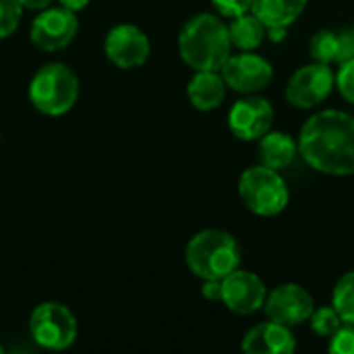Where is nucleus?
Returning a JSON list of instances; mask_svg holds the SVG:
<instances>
[{"mask_svg": "<svg viewBox=\"0 0 354 354\" xmlns=\"http://www.w3.org/2000/svg\"><path fill=\"white\" fill-rule=\"evenodd\" d=\"M299 153L317 172L354 174V116L340 110L313 114L301 129Z\"/></svg>", "mask_w": 354, "mask_h": 354, "instance_id": "1", "label": "nucleus"}, {"mask_svg": "<svg viewBox=\"0 0 354 354\" xmlns=\"http://www.w3.org/2000/svg\"><path fill=\"white\" fill-rule=\"evenodd\" d=\"M178 50L183 60L195 71H222L232 56L228 25L216 15H197L185 23L178 35Z\"/></svg>", "mask_w": 354, "mask_h": 354, "instance_id": "2", "label": "nucleus"}, {"mask_svg": "<svg viewBox=\"0 0 354 354\" xmlns=\"http://www.w3.org/2000/svg\"><path fill=\"white\" fill-rule=\"evenodd\" d=\"M189 270L201 280H224L241 263V249L232 234L224 230H201L197 232L185 251Z\"/></svg>", "mask_w": 354, "mask_h": 354, "instance_id": "3", "label": "nucleus"}, {"mask_svg": "<svg viewBox=\"0 0 354 354\" xmlns=\"http://www.w3.org/2000/svg\"><path fill=\"white\" fill-rule=\"evenodd\" d=\"M79 79L71 66L62 62L44 64L29 81V100L37 112L46 116H62L79 100Z\"/></svg>", "mask_w": 354, "mask_h": 354, "instance_id": "4", "label": "nucleus"}, {"mask_svg": "<svg viewBox=\"0 0 354 354\" xmlns=\"http://www.w3.org/2000/svg\"><path fill=\"white\" fill-rule=\"evenodd\" d=\"M239 195L247 209L257 216L272 218L286 209L288 205V187L278 170L270 166H251L243 172L239 180Z\"/></svg>", "mask_w": 354, "mask_h": 354, "instance_id": "5", "label": "nucleus"}, {"mask_svg": "<svg viewBox=\"0 0 354 354\" xmlns=\"http://www.w3.org/2000/svg\"><path fill=\"white\" fill-rule=\"evenodd\" d=\"M31 338L46 351H64L77 340V319L62 303H41L29 317Z\"/></svg>", "mask_w": 354, "mask_h": 354, "instance_id": "6", "label": "nucleus"}, {"mask_svg": "<svg viewBox=\"0 0 354 354\" xmlns=\"http://www.w3.org/2000/svg\"><path fill=\"white\" fill-rule=\"evenodd\" d=\"M79 31L77 12L64 6H48L39 10V15L31 23V44L44 52H58L64 50Z\"/></svg>", "mask_w": 354, "mask_h": 354, "instance_id": "7", "label": "nucleus"}, {"mask_svg": "<svg viewBox=\"0 0 354 354\" xmlns=\"http://www.w3.org/2000/svg\"><path fill=\"white\" fill-rule=\"evenodd\" d=\"M334 85H336V75L330 68V64L313 60V64L301 66L290 77V81L286 85V100L295 108L309 110V108H315L322 102H326L334 89Z\"/></svg>", "mask_w": 354, "mask_h": 354, "instance_id": "8", "label": "nucleus"}, {"mask_svg": "<svg viewBox=\"0 0 354 354\" xmlns=\"http://www.w3.org/2000/svg\"><path fill=\"white\" fill-rule=\"evenodd\" d=\"M104 52L118 68H135L149 58L151 46L145 31H141L137 25L120 23L106 33Z\"/></svg>", "mask_w": 354, "mask_h": 354, "instance_id": "9", "label": "nucleus"}, {"mask_svg": "<svg viewBox=\"0 0 354 354\" xmlns=\"http://www.w3.org/2000/svg\"><path fill=\"white\" fill-rule=\"evenodd\" d=\"M274 122V108L272 104L255 93H247V97L234 102L228 112V127L234 137L243 141L261 139Z\"/></svg>", "mask_w": 354, "mask_h": 354, "instance_id": "10", "label": "nucleus"}, {"mask_svg": "<svg viewBox=\"0 0 354 354\" xmlns=\"http://www.w3.org/2000/svg\"><path fill=\"white\" fill-rule=\"evenodd\" d=\"M263 311L272 322L290 328L307 322L315 311V303L307 288L299 284H282L266 297Z\"/></svg>", "mask_w": 354, "mask_h": 354, "instance_id": "11", "label": "nucleus"}, {"mask_svg": "<svg viewBox=\"0 0 354 354\" xmlns=\"http://www.w3.org/2000/svg\"><path fill=\"white\" fill-rule=\"evenodd\" d=\"M222 77L226 85L239 93H257L274 77V66L253 52H241L230 56L222 66Z\"/></svg>", "mask_w": 354, "mask_h": 354, "instance_id": "12", "label": "nucleus"}, {"mask_svg": "<svg viewBox=\"0 0 354 354\" xmlns=\"http://www.w3.org/2000/svg\"><path fill=\"white\" fill-rule=\"evenodd\" d=\"M224 297L222 303L236 315H251L259 311L266 303V284L251 272L234 270L222 280Z\"/></svg>", "mask_w": 354, "mask_h": 354, "instance_id": "13", "label": "nucleus"}, {"mask_svg": "<svg viewBox=\"0 0 354 354\" xmlns=\"http://www.w3.org/2000/svg\"><path fill=\"white\" fill-rule=\"evenodd\" d=\"M243 351L247 354H290L297 351V340L288 326L263 322L247 332Z\"/></svg>", "mask_w": 354, "mask_h": 354, "instance_id": "14", "label": "nucleus"}, {"mask_svg": "<svg viewBox=\"0 0 354 354\" xmlns=\"http://www.w3.org/2000/svg\"><path fill=\"white\" fill-rule=\"evenodd\" d=\"M309 54L315 62L344 64L354 58V33L353 31L322 29L311 37Z\"/></svg>", "mask_w": 354, "mask_h": 354, "instance_id": "15", "label": "nucleus"}, {"mask_svg": "<svg viewBox=\"0 0 354 354\" xmlns=\"http://www.w3.org/2000/svg\"><path fill=\"white\" fill-rule=\"evenodd\" d=\"M226 87L228 85L218 71H197L187 85V95L197 110L209 112L224 102Z\"/></svg>", "mask_w": 354, "mask_h": 354, "instance_id": "16", "label": "nucleus"}, {"mask_svg": "<svg viewBox=\"0 0 354 354\" xmlns=\"http://www.w3.org/2000/svg\"><path fill=\"white\" fill-rule=\"evenodd\" d=\"M309 0H253L251 12L266 25L272 27H290L301 12L305 10Z\"/></svg>", "mask_w": 354, "mask_h": 354, "instance_id": "17", "label": "nucleus"}, {"mask_svg": "<svg viewBox=\"0 0 354 354\" xmlns=\"http://www.w3.org/2000/svg\"><path fill=\"white\" fill-rule=\"evenodd\" d=\"M299 153V143L282 131H268L259 141V160L263 166L282 170L295 162Z\"/></svg>", "mask_w": 354, "mask_h": 354, "instance_id": "18", "label": "nucleus"}, {"mask_svg": "<svg viewBox=\"0 0 354 354\" xmlns=\"http://www.w3.org/2000/svg\"><path fill=\"white\" fill-rule=\"evenodd\" d=\"M230 31V39H232V48H239L243 52H251L255 48L261 46V41L268 35L266 25L249 10L245 15H239L232 19V23L228 25Z\"/></svg>", "mask_w": 354, "mask_h": 354, "instance_id": "19", "label": "nucleus"}, {"mask_svg": "<svg viewBox=\"0 0 354 354\" xmlns=\"http://www.w3.org/2000/svg\"><path fill=\"white\" fill-rule=\"evenodd\" d=\"M332 305L344 324L354 326V272L344 274L332 295Z\"/></svg>", "mask_w": 354, "mask_h": 354, "instance_id": "20", "label": "nucleus"}, {"mask_svg": "<svg viewBox=\"0 0 354 354\" xmlns=\"http://www.w3.org/2000/svg\"><path fill=\"white\" fill-rule=\"evenodd\" d=\"M311 322V330L317 334V336H324V338H332L340 328H342V317L338 315V311L334 307H322V309H315L313 315L309 317Z\"/></svg>", "mask_w": 354, "mask_h": 354, "instance_id": "21", "label": "nucleus"}, {"mask_svg": "<svg viewBox=\"0 0 354 354\" xmlns=\"http://www.w3.org/2000/svg\"><path fill=\"white\" fill-rule=\"evenodd\" d=\"M23 10L19 0H0V39H6L19 27Z\"/></svg>", "mask_w": 354, "mask_h": 354, "instance_id": "22", "label": "nucleus"}, {"mask_svg": "<svg viewBox=\"0 0 354 354\" xmlns=\"http://www.w3.org/2000/svg\"><path fill=\"white\" fill-rule=\"evenodd\" d=\"M336 85H338V91L342 93V97L354 104V58L340 64V71L336 75Z\"/></svg>", "mask_w": 354, "mask_h": 354, "instance_id": "23", "label": "nucleus"}, {"mask_svg": "<svg viewBox=\"0 0 354 354\" xmlns=\"http://www.w3.org/2000/svg\"><path fill=\"white\" fill-rule=\"evenodd\" d=\"M330 351L336 354H354V326H342L330 338Z\"/></svg>", "mask_w": 354, "mask_h": 354, "instance_id": "24", "label": "nucleus"}, {"mask_svg": "<svg viewBox=\"0 0 354 354\" xmlns=\"http://www.w3.org/2000/svg\"><path fill=\"white\" fill-rule=\"evenodd\" d=\"M212 2L224 17H230V19L249 12L253 6V0H212Z\"/></svg>", "mask_w": 354, "mask_h": 354, "instance_id": "25", "label": "nucleus"}, {"mask_svg": "<svg viewBox=\"0 0 354 354\" xmlns=\"http://www.w3.org/2000/svg\"><path fill=\"white\" fill-rule=\"evenodd\" d=\"M201 295H203L207 301H222V297H224L222 280H203Z\"/></svg>", "mask_w": 354, "mask_h": 354, "instance_id": "26", "label": "nucleus"}, {"mask_svg": "<svg viewBox=\"0 0 354 354\" xmlns=\"http://www.w3.org/2000/svg\"><path fill=\"white\" fill-rule=\"evenodd\" d=\"M56 2H58L60 6L73 10V12H81V10L87 8V4H89L91 0H56Z\"/></svg>", "mask_w": 354, "mask_h": 354, "instance_id": "27", "label": "nucleus"}, {"mask_svg": "<svg viewBox=\"0 0 354 354\" xmlns=\"http://www.w3.org/2000/svg\"><path fill=\"white\" fill-rule=\"evenodd\" d=\"M21 4H23V8H29V10H44V8H48V6H52V2L54 0H19Z\"/></svg>", "mask_w": 354, "mask_h": 354, "instance_id": "28", "label": "nucleus"}, {"mask_svg": "<svg viewBox=\"0 0 354 354\" xmlns=\"http://www.w3.org/2000/svg\"><path fill=\"white\" fill-rule=\"evenodd\" d=\"M284 35H286V27H272V29H268V37L272 41H276V44H280L284 39Z\"/></svg>", "mask_w": 354, "mask_h": 354, "instance_id": "29", "label": "nucleus"}, {"mask_svg": "<svg viewBox=\"0 0 354 354\" xmlns=\"http://www.w3.org/2000/svg\"><path fill=\"white\" fill-rule=\"evenodd\" d=\"M0 353H2V344H0Z\"/></svg>", "mask_w": 354, "mask_h": 354, "instance_id": "30", "label": "nucleus"}, {"mask_svg": "<svg viewBox=\"0 0 354 354\" xmlns=\"http://www.w3.org/2000/svg\"><path fill=\"white\" fill-rule=\"evenodd\" d=\"M353 33H354V25H353Z\"/></svg>", "mask_w": 354, "mask_h": 354, "instance_id": "31", "label": "nucleus"}]
</instances>
